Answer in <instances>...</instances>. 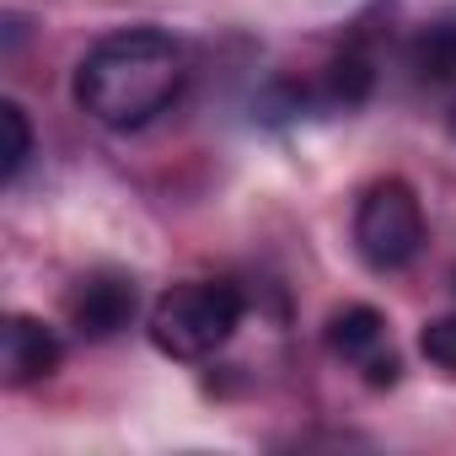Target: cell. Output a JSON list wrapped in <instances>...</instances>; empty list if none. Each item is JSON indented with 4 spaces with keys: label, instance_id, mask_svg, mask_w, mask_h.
<instances>
[{
    "label": "cell",
    "instance_id": "cell-5",
    "mask_svg": "<svg viewBox=\"0 0 456 456\" xmlns=\"http://www.w3.org/2000/svg\"><path fill=\"white\" fill-rule=\"evenodd\" d=\"M65 365V338L38 322V317H6L0 328V370H6V387H33L44 376H54Z\"/></svg>",
    "mask_w": 456,
    "mask_h": 456
},
{
    "label": "cell",
    "instance_id": "cell-3",
    "mask_svg": "<svg viewBox=\"0 0 456 456\" xmlns=\"http://www.w3.org/2000/svg\"><path fill=\"white\" fill-rule=\"evenodd\" d=\"M424 242H429L424 204L403 177H381L360 193V204H354V253L365 258V269L397 274L424 253Z\"/></svg>",
    "mask_w": 456,
    "mask_h": 456
},
{
    "label": "cell",
    "instance_id": "cell-8",
    "mask_svg": "<svg viewBox=\"0 0 456 456\" xmlns=\"http://www.w3.org/2000/svg\"><path fill=\"white\" fill-rule=\"evenodd\" d=\"M370 86H376V70H370V54H360V49H344L322 76L328 108H360L370 97Z\"/></svg>",
    "mask_w": 456,
    "mask_h": 456
},
{
    "label": "cell",
    "instance_id": "cell-2",
    "mask_svg": "<svg viewBox=\"0 0 456 456\" xmlns=\"http://www.w3.org/2000/svg\"><path fill=\"white\" fill-rule=\"evenodd\" d=\"M242 290L232 280H188L151 306V344L172 360H204L242 328Z\"/></svg>",
    "mask_w": 456,
    "mask_h": 456
},
{
    "label": "cell",
    "instance_id": "cell-6",
    "mask_svg": "<svg viewBox=\"0 0 456 456\" xmlns=\"http://www.w3.org/2000/svg\"><path fill=\"white\" fill-rule=\"evenodd\" d=\"M328 349L349 365H365L370 354L387 349V317L376 306H344L328 317Z\"/></svg>",
    "mask_w": 456,
    "mask_h": 456
},
{
    "label": "cell",
    "instance_id": "cell-9",
    "mask_svg": "<svg viewBox=\"0 0 456 456\" xmlns=\"http://www.w3.org/2000/svg\"><path fill=\"white\" fill-rule=\"evenodd\" d=\"M0 134H6V145H0V172H6V183H17L28 156H33V124L22 113V102H12V97L0 102Z\"/></svg>",
    "mask_w": 456,
    "mask_h": 456
},
{
    "label": "cell",
    "instance_id": "cell-11",
    "mask_svg": "<svg viewBox=\"0 0 456 456\" xmlns=\"http://www.w3.org/2000/svg\"><path fill=\"white\" fill-rule=\"evenodd\" d=\"M360 370H365V381H370V387H392V381L403 376V365H397V354H392V349H381V354H370V360H365Z\"/></svg>",
    "mask_w": 456,
    "mask_h": 456
},
{
    "label": "cell",
    "instance_id": "cell-7",
    "mask_svg": "<svg viewBox=\"0 0 456 456\" xmlns=\"http://www.w3.org/2000/svg\"><path fill=\"white\" fill-rule=\"evenodd\" d=\"M408 70L413 81L424 86H445L456 81V17H440V22H424L408 44Z\"/></svg>",
    "mask_w": 456,
    "mask_h": 456
},
{
    "label": "cell",
    "instance_id": "cell-1",
    "mask_svg": "<svg viewBox=\"0 0 456 456\" xmlns=\"http://www.w3.org/2000/svg\"><path fill=\"white\" fill-rule=\"evenodd\" d=\"M188 60L183 44L161 28H124L97 38L76 65V102L102 129H145L156 113H167L183 92Z\"/></svg>",
    "mask_w": 456,
    "mask_h": 456
},
{
    "label": "cell",
    "instance_id": "cell-4",
    "mask_svg": "<svg viewBox=\"0 0 456 456\" xmlns=\"http://www.w3.org/2000/svg\"><path fill=\"white\" fill-rule=\"evenodd\" d=\"M134 306H140L134 280L118 274V269H97L70 290V328L86 344H108L134 322Z\"/></svg>",
    "mask_w": 456,
    "mask_h": 456
},
{
    "label": "cell",
    "instance_id": "cell-10",
    "mask_svg": "<svg viewBox=\"0 0 456 456\" xmlns=\"http://www.w3.org/2000/svg\"><path fill=\"white\" fill-rule=\"evenodd\" d=\"M419 354H424L429 365H440V370L456 376V312L424 322V333H419Z\"/></svg>",
    "mask_w": 456,
    "mask_h": 456
},
{
    "label": "cell",
    "instance_id": "cell-12",
    "mask_svg": "<svg viewBox=\"0 0 456 456\" xmlns=\"http://www.w3.org/2000/svg\"><path fill=\"white\" fill-rule=\"evenodd\" d=\"M451 134H456V108H451Z\"/></svg>",
    "mask_w": 456,
    "mask_h": 456
}]
</instances>
